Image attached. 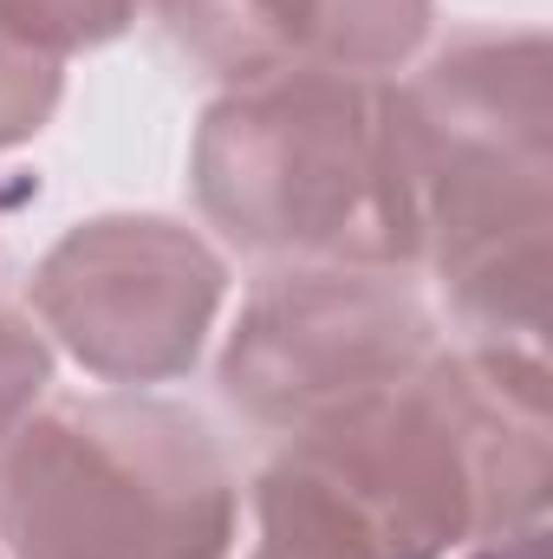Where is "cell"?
<instances>
[{
  "mask_svg": "<svg viewBox=\"0 0 553 559\" xmlns=\"http://www.w3.org/2000/svg\"><path fill=\"white\" fill-rule=\"evenodd\" d=\"M398 169L449 312L475 345L548 352L553 46L541 26H462L391 85Z\"/></svg>",
  "mask_w": 553,
  "mask_h": 559,
  "instance_id": "6da1fadb",
  "label": "cell"
},
{
  "mask_svg": "<svg viewBox=\"0 0 553 559\" xmlns=\"http://www.w3.org/2000/svg\"><path fill=\"white\" fill-rule=\"evenodd\" d=\"M365 508L385 559H449L548 521L553 384L541 345H436L404 384L286 436Z\"/></svg>",
  "mask_w": 553,
  "mask_h": 559,
  "instance_id": "7a4b0ae2",
  "label": "cell"
},
{
  "mask_svg": "<svg viewBox=\"0 0 553 559\" xmlns=\"http://www.w3.org/2000/svg\"><path fill=\"white\" fill-rule=\"evenodd\" d=\"M209 228L280 267H416V222L398 169L391 85L293 66L228 85L189 143Z\"/></svg>",
  "mask_w": 553,
  "mask_h": 559,
  "instance_id": "3957f363",
  "label": "cell"
},
{
  "mask_svg": "<svg viewBox=\"0 0 553 559\" xmlns=\"http://www.w3.org/2000/svg\"><path fill=\"white\" fill-rule=\"evenodd\" d=\"M242 488L183 404L111 391L39 404L0 449L7 559H228Z\"/></svg>",
  "mask_w": 553,
  "mask_h": 559,
  "instance_id": "277c9868",
  "label": "cell"
},
{
  "mask_svg": "<svg viewBox=\"0 0 553 559\" xmlns=\"http://www.w3.org/2000/svg\"><path fill=\"white\" fill-rule=\"evenodd\" d=\"M436 319L385 267H280L235 312L222 397L274 436H306L436 358Z\"/></svg>",
  "mask_w": 553,
  "mask_h": 559,
  "instance_id": "5b68a950",
  "label": "cell"
},
{
  "mask_svg": "<svg viewBox=\"0 0 553 559\" xmlns=\"http://www.w3.org/2000/svg\"><path fill=\"white\" fill-rule=\"evenodd\" d=\"M39 332L98 384H176L228 306V261L176 215H92L33 267Z\"/></svg>",
  "mask_w": 553,
  "mask_h": 559,
  "instance_id": "8992f818",
  "label": "cell"
},
{
  "mask_svg": "<svg viewBox=\"0 0 553 559\" xmlns=\"http://www.w3.org/2000/svg\"><path fill=\"white\" fill-rule=\"evenodd\" d=\"M163 33L222 85H261L313 66L319 7L313 0H156Z\"/></svg>",
  "mask_w": 553,
  "mask_h": 559,
  "instance_id": "52a82bcc",
  "label": "cell"
},
{
  "mask_svg": "<svg viewBox=\"0 0 553 559\" xmlns=\"http://www.w3.org/2000/svg\"><path fill=\"white\" fill-rule=\"evenodd\" d=\"M248 514H255L248 559H385L365 508L332 481V468H319L293 442L255 475Z\"/></svg>",
  "mask_w": 553,
  "mask_h": 559,
  "instance_id": "ba28073f",
  "label": "cell"
},
{
  "mask_svg": "<svg viewBox=\"0 0 553 559\" xmlns=\"http://www.w3.org/2000/svg\"><path fill=\"white\" fill-rule=\"evenodd\" d=\"M313 7H319L313 66L358 72V79H385L411 66L436 20V0H313Z\"/></svg>",
  "mask_w": 553,
  "mask_h": 559,
  "instance_id": "9c48e42d",
  "label": "cell"
},
{
  "mask_svg": "<svg viewBox=\"0 0 553 559\" xmlns=\"http://www.w3.org/2000/svg\"><path fill=\"white\" fill-rule=\"evenodd\" d=\"M66 98V59L0 20V150L33 143Z\"/></svg>",
  "mask_w": 553,
  "mask_h": 559,
  "instance_id": "30bf717a",
  "label": "cell"
},
{
  "mask_svg": "<svg viewBox=\"0 0 553 559\" xmlns=\"http://www.w3.org/2000/svg\"><path fill=\"white\" fill-rule=\"evenodd\" d=\"M143 0H0V20H13L26 39H39L46 52L72 59L85 46L118 39L138 20Z\"/></svg>",
  "mask_w": 553,
  "mask_h": 559,
  "instance_id": "8fae6325",
  "label": "cell"
},
{
  "mask_svg": "<svg viewBox=\"0 0 553 559\" xmlns=\"http://www.w3.org/2000/svg\"><path fill=\"white\" fill-rule=\"evenodd\" d=\"M46 391H52V338L39 332V319L0 306V449L33 423Z\"/></svg>",
  "mask_w": 553,
  "mask_h": 559,
  "instance_id": "7c38bea8",
  "label": "cell"
},
{
  "mask_svg": "<svg viewBox=\"0 0 553 559\" xmlns=\"http://www.w3.org/2000/svg\"><path fill=\"white\" fill-rule=\"evenodd\" d=\"M462 559H553L548 554V521L515 527V534H495V540H475Z\"/></svg>",
  "mask_w": 553,
  "mask_h": 559,
  "instance_id": "4fadbf2b",
  "label": "cell"
},
{
  "mask_svg": "<svg viewBox=\"0 0 553 559\" xmlns=\"http://www.w3.org/2000/svg\"><path fill=\"white\" fill-rule=\"evenodd\" d=\"M0 559H7V554H0Z\"/></svg>",
  "mask_w": 553,
  "mask_h": 559,
  "instance_id": "5bb4252c",
  "label": "cell"
}]
</instances>
